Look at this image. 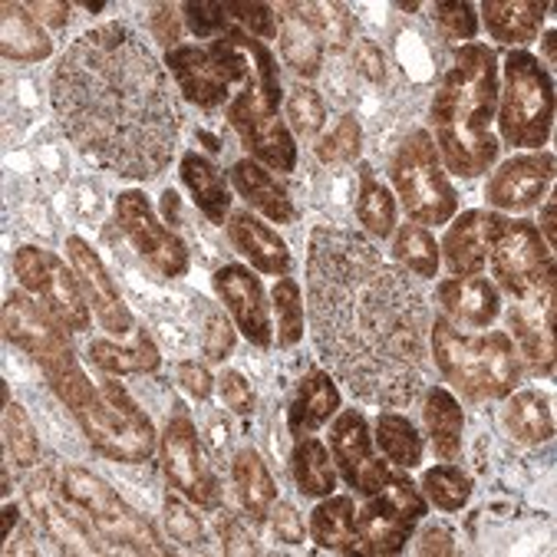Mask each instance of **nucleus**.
Instances as JSON below:
<instances>
[{"label":"nucleus","instance_id":"nucleus-1","mask_svg":"<svg viewBox=\"0 0 557 557\" xmlns=\"http://www.w3.org/2000/svg\"><path fill=\"white\" fill-rule=\"evenodd\" d=\"M307 317L320 360L363 403L403 409L425 389V297L360 232L313 228Z\"/></svg>","mask_w":557,"mask_h":557},{"label":"nucleus","instance_id":"nucleus-2","mask_svg":"<svg viewBox=\"0 0 557 557\" xmlns=\"http://www.w3.org/2000/svg\"><path fill=\"white\" fill-rule=\"evenodd\" d=\"M50 99L70 143L123 178H156L182 136V109L149 44L126 24L79 34L57 60Z\"/></svg>","mask_w":557,"mask_h":557},{"label":"nucleus","instance_id":"nucleus-3","mask_svg":"<svg viewBox=\"0 0 557 557\" xmlns=\"http://www.w3.org/2000/svg\"><path fill=\"white\" fill-rule=\"evenodd\" d=\"M498 113V60L492 47L462 44L453 53L435 96H432V129L435 149L442 152L453 175H485L502 146L492 133Z\"/></svg>","mask_w":557,"mask_h":557},{"label":"nucleus","instance_id":"nucleus-4","mask_svg":"<svg viewBox=\"0 0 557 557\" xmlns=\"http://www.w3.org/2000/svg\"><path fill=\"white\" fill-rule=\"evenodd\" d=\"M432 360L445 383L456 386L466 399L485 403L511 396L521 380V360L508 333H482L466 337L445 317L429 323Z\"/></svg>","mask_w":557,"mask_h":557},{"label":"nucleus","instance_id":"nucleus-5","mask_svg":"<svg viewBox=\"0 0 557 557\" xmlns=\"http://www.w3.org/2000/svg\"><path fill=\"white\" fill-rule=\"evenodd\" d=\"M4 333L11 344H17L37 360L50 389L60 396L66 409L79 412L92 399L96 383H89V376L76 363L66 326L44 304H34L24 294H11L4 300Z\"/></svg>","mask_w":557,"mask_h":557},{"label":"nucleus","instance_id":"nucleus-6","mask_svg":"<svg viewBox=\"0 0 557 557\" xmlns=\"http://www.w3.org/2000/svg\"><path fill=\"white\" fill-rule=\"evenodd\" d=\"M357 492L367 498V508L357 515L363 554H399L429 511L422 492L403 472L386 466V459H376L363 472Z\"/></svg>","mask_w":557,"mask_h":557},{"label":"nucleus","instance_id":"nucleus-7","mask_svg":"<svg viewBox=\"0 0 557 557\" xmlns=\"http://www.w3.org/2000/svg\"><path fill=\"white\" fill-rule=\"evenodd\" d=\"M505 89L498 96V129L511 149H544L554 126V83L537 57L511 50L505 57Z\"/></svg>","mask_w":557,"mask_h":557},{"label":"nucleus","instance_id":"nucleus-8","mask_svg":"<svg viewBox=\"0 0 557 557\" xmlns=\"http://www.w3.org/2000/svg\"><path fill=\"white\" fill-rule=\"evenodd\" d=\"M89 445L113 462L143 466L156 453V425L139 409V403L116 380H102L92 399L76 412Z\"/></svg>","mask_w":557,"mask_h":557},{"label":"nucleus","instance_id":"nucleus-9","mask_svg":"<svg viewBox=\"0 0 557 557\" xmlns=\"http://www.w3.org/2000/svg\"><path fill=\"white\" fill-rule=\"evenodd\" d=\"M57 488L76 508V515L89 524L92 537L113 544L116 550L165 554L156 531L99 475H92V472H86L79 466H63L57 472Z\"/></svg>","mask_w":557,"mask_h":557},{"label":"nucleus","instance_id":"nucleus-10","mask_svg":"<svg viewBox=\"0 0 557 557\" xmlns=\"http://www.w3.org/2000/svg\"><path fill=\"white\" fill-rule=\"evenodd\" d=\"M396 195L412 225H445L459 205L453 182L438 165V149L425 129H416L403 139L389 165Z\"/></svg>","mask_w":557,"mask_h":557},{"label":"nucleus","instance_id":"nucleus-11","mask_svg":"<svg viewBox=\"0 0 557 557\" xmlns=\"http://www.w3.org/2000/svg\"><path fill=\"white\" fill-rule=\"evenodd\" d=\"M165 66L175 76L182 96L188 102L201 106V109L225 106L235 86L245 89L255 79L251 60L228 37H218L205 50L201 47H175V50H165Z\"/></svg>","mask_w":557,"mask_h":557},{"label":"nucleus","instance_id":"nucleus-12","mask_svg":"<svg viewBox=\"0 0 557 557\" xmlns=\"http://www.w3.org/2000/svg\"><path fill=\"white\" fill-rule=\"evenodd\" d=\"M488 264L495 281L515 297L531 300L541 290L554 287V258L544 245L541 232L524 218L495 214L492 242H488Z\"/></svg>","mask_w":557,"mask_h":557},{"label":"nucleus","instance_id":"nucleus-13","mask_svg":"<svg viewBox=\"0 0 557 557\" xmlns=\"http://www.w3.org/2000/svg\"><path fill=\"white\" fill-rule=\"evenodd\" d=\"M281 96H271L258 86V76L228 102V123L242 136L251 159L271 165L274 172L297 169V146L290 129L281 123Z\"/></svg>","mask_w":557,"mask_h":557},{"label":"nucleus","instance_id":"nucleus-14","mask_svg":"<svg viewBox=\"0 0 557 557\" xmlns=\"http://www.w3.org/2000/svg\"><path fill=\"white\" fill-rule=\"evenodd\" d=\"M14 274L66 330L86 333L92 326V307L83 294V284L76 271H70L57 255L40 248H17L14 255Z\"/></svg>","mask_w":557,"mask_h":557},{"label":"nucleus","instance_id":"nucleus-15","mask_svg":"<svg viewBox=\"0 0 557 557\" xmlns=\"http://www.w3.org/2000/svg\"><path fill=\"white\" fill-rule=\"evenodd\" d=\"M159 449H162V469H165L169 485L201 508H218L221 485H218V479L205 459L198 429L182 406L172 409L165 432L159 438Z\"/></svg>","mask_w":557,"mask_h":557},{"label":"nucleus","instance_id":"nucleus-16","mask_svg":"<svg viewBox=\"0 0 557 557\" xmlns=\"http://www.w3.org/2000/svg\"><path fill=\"white\" fill-rule=\"evenodd\" d=\"M116 221L139 251V258L156 268L162 277H185L188 274V248L185 242L156 218L149 198L143 191H123L116 198Z\"/></svg>","mask_w":557,"mask_h":557},{"label":"nucleus","instance_id":"nucleus-17","mask_svg":"<svg viewBox=\"0 0 557 557\" xmlns=\"http://www.w3.org/2000/svg\"><path fill=\"white\" fill-rule=\"evenodd\" d=\"M214 290L221 297V304L228 307V313L235 317L238 330L245 337L268 350L274 344V326H271V310H268V297L261 281L255 277L251 268L245 264H225L214 274Z\"/></svg>","mask_w":557,"mask_h":557},{"label":"nucleus","instance_id":"nucleus-18","mask_svg":"<svg viewBox=\"0 0 557 557\" xmlns=\"http://www.w3.org/2000/svg\"><path fill=\"white\" fill-rule=\"evenodd\" d=\"M66 255H70V264L83 284V294L89 300V307L96 310V320L102 323L106 333H113V337H126L133 330V313L116 287V281L109 277L106 264L99 261V255L76 235L66 238Z\"/></svg>","mask_w":557,"mask_h":557},{"label":"nucleus","instance_id":"nucleus-19","mask_svg":"<svg viewBox=\"0 0 557 557\" xmlns=\"http://www.w3.org/2000/svg\"><path fill=\"white\" fill-rule=\"evenodd\" d=\"M550 182H554V156L550 152L515 156L492 172V178L485 185V201L495 211H528L544 198Z\"/></svg>","mask_w":557,"mask_h":557},{"label":"nucleus","instance_id":"nucleus-20","mask_svg":"<svg viewBox=\"0 0 557 557\" xmlns=\"http://www.w3.org/2000/svg\"><path fill=\"white\" fill-rule=\"evenodd\" d=\"M27 502L44 528V534L50 537V544H57L63 554H96L102 550L99 544H92V531L89 524L76 515V508L60 495L57 482L50 472L30 479L27 485Z\"/></svg>","mask_w":557,"mask_h":557},{"label":"nucleus","instance_id":"nucleus-21","mask_svg":"<svg viewBox=\"0 0 557 557\" xmlns=\"http://www.w3.org/2000/svg\"><path fill=\"white\" fill-rule=\"evenodd\" d=\"M508 330L518 337L528 367L537 376L554 373V287L541 290L531 300H515L508 310Z\"/></svg>","mask_w":557,"mask_h":557},{"label":"nucleus","instance_id":"nucleus-22","mask_svg":"<svg viewBox=\"0 0 557 557\" xmlns=\"http://www.w3.org/2000/svg\"><path fill=\"white\" fill-rule=\"evenodd\" d=\"M498 211H466L456 218V225L445 232L442 242V261L449 264L456 277H475L488 264V242H492V225Z\"/></svg>","mask_w":557,"mask_h":557},{"label":"nucleus","instance_id":"nucleus-23","mask_svg":"<svg viewBox=\"0 0 557 557\" xmlns=\"http://www.w3.org/2000/svg\"><path fill=\"white\" fill-rule=\"evenodd\" d=\"M435 304L445 310V320H456V323L475 326V330L492 326L502 313L498 287L492 281H485L482 274L442 281L435 290Z\"/></svg>","mask_w":557,"mask_h":557},{"label":"nucleus","instance_id":"nucleus-24","mask_svg":"<svg viewBox=\"0 0 557 557\" xmlns=\"http://www.w3.org/2000/svg\"><path fill=\"white\" fill-rule=\"evenodd\" d=\"M228 235H232L235 248L255 264V271L271 274V277L290 274V264H294L290 248L284 245V238L274 228H268L251 211H235L228 218Z\"/></svg>","mask_w":557,"mask_h":557},{"label":"nucleus","instance_id":"nucleus-25","mask_svg":"<svg viewBox=\"0 0 557 557\" xmlns=\"http://www.w3.org/2000/svg\"><path fill=\"white\" fill-rule=\"evenodd\" d=\"M330 456L333 466L341 469L350 488L363 479V472L373 466V435L360 409H344L330 425Z\"/></svg>","mask_w":557,"mask_h":557},{"label":"nucleus","instance_id":"nucleus-26","mask_svg":"<svg viewBox=\"0 0 557 557\" xmlns=\"http://www.w3.org/2000/svg\"><path fill=\"white\" fill-rule=\"evenodd\" d=\"M337 409H341V389H337V383H333V376L323 373V370H310L297 383V393L290 399L287 429H290L294 438H300V435L317 432L320 425H326Z\"/></svg>","mask_w":557,"mask_h":557},{"label":"nucleus","instance_id":"nucleus-27","mask_svg":"<svg viewBox=\"0 0 557 557\" xmlns=\"http://www.w3.org/2000/svg\"><path fill=\"white\" fill-rule=\"evenodd\" d=\"M310 537L317 547L333 554H363V541L357 531V505L350 495H326L310 511Z\"/></svg>","mask_w":557,"mask_h":557},{"label":"nucleus","instance_id":"nucleus-28","mask_svg":"<svg viewBox=\"0 0 557 557\" xmlns=\"http://www.w3.org/2000/svg\"><path fill=\"white\" fill-rule=\"evenodd\" d=\"M425 432L432 438V449L442 462H456L462 453V435H466V412L459 399L445 386H429L422 403Z\"/></svg>","mask_w":557,"mask_h":557},{"label":"nucleus","instance_id":"nucleus-29","mask_svg":"<svg viewBox=\"0 0 557 557\" xmlns=\"http://www.w3.org/2000/svg\"><path fill=\"white\" fill-rule=\"evenodd\" d=\"M232 182L238 188V195L261 214H268L277 225H287V221L297 218L294 211V201H290V191L268 172L261 169L255 159H242L232 165Z\"/></svg>","mask_w":557,"mask_h":557},{"label":"nucleus","instance_id":"nucleus-30","mask_svg":"<svg viewBox=\"0 0 557 557\" xmlns=\"http://www.w3.org/2000/svg\"><path fill=\"white\" fill-rule=\"evenodd\" d=\"M178 175H182L185 188L191 191L198 211L211 221V225H225L228 208H232V191H228L225 175L214 169V162H208L201 152H185L178 162Z\"/></svg>","mask_w":557,"mask_h":557},{"label":"nucleus","instance_id":"nucleus-31","mask_svg":"<svg viewBox=\"0 0 557 557\" xmlns=\"http://www.w3.org/2000/svg\"><path fill=\"white\" fill-rule=\"evenodd\" d=\"M0 50L8 60L40 63L53 53V44L44 34V24L30 17L27 4H4L0 8Z\"/></svg>","mask_w":557,"mask_h":557},{"label":"nucleus","instance_id":"nucleus-32","mask_svg":"<svg viewBox=\"0 0 557 557\" xmlns=\"http://www.w3.org/2000/svg\"><path fill=\"white\" fill-rule=\"evenodd\" d=\"M544 14H547V4H537V0H488L482 8V17H485V27L492 34V40L498 44H531L544 24Z\"/></svg>","mask_w":557,"mask_h":557},{"label":"nucleus","instance_id":"nucleus-33","mask_svg":"<svg viewBox=\"0 0 557 557\" xmlns=\"http://www.w3.org/2000/svg\"><path fill=\"white\" fill-rule=\"evenodd\" d=\"M290 475H294L300 495H307V498H326V495L337 492V469H333V456H330L326 445L320 438H313L310 432L294 442Z\"/></svg>","mask_w":557,"mask_h":557},{"label":"nucleus","instance_id":"nucleus-34","mask_svg":"<svg viewBox=\"0 0 557 557\" xmlns=\"http://www.w3.org/2000/svg\"><path fill=\"white\" fill-rule=\"evenodd\" d=\"M86 357L92 360L96 370L102 373H113V376H129V373H156L162 357L159 347L152 344L149 330L136 333V344L133 347H120V344H109V341H92L86 347Z\"/></svg>","mask_w":557,"mask_h":557},{"label":"nucleus","instance_id":"nucleus-35","mask_svg":"<svg viewBox=\"0 0 557 557\" xmlns=\"http://www.w3.org/2000/svg\"><path fill=\"white\" fill-rule=\"evenodd\" d=\"M232 479H235V492H238V502L242 508L255 518V521H264L271 505L277 502V485L264 466V459L255 453V449H242L235 456V466H232Z\"/></svg>","mask_w":557,"mask_h":557},{"label":"nucleus","instance_id":"nucleus-36","mask_svg":"<svg viewBox=\"0 0 557 557\" xmlns=\"http://www.w3.org/2000/svg\"><path fill=\"white\" fill-rule=\"evenodd\" d=\"M505 429L521 445L547 442L554 435V412H550L547 396H541L537 389L511 393V399L505 406Z\"/></svg>","mask_w":557,"mask_h":557},{"label":"nucleus","instance_id":"nucleus-37","mask_svg":"<svg viewBox=\"0 0 557 557\" xmlns=\"http://www.w3.org/2000/svg\"><path fill=\"white\" fill-rule=\"evenodd\" d=\"M357 218H360V225L376 238H389L396 232V198L389 195V188L376 178V172L370 165H360Z\"/></svg>","mask_w":557,"mask_h":557},{"label":"nucleus","instance_id":"nucleus-38","mask_svg":"<svg viewBox=\"0 0 557 557\" xmlns=\"http://www.w3.org/2000/svg\"><path fill=\"white\" fill-rule=\"evenodd\" d=\"M376 445H380L383 456L396 469H416V466H422V449H425L422 435L399 412H380V419H376Z\"/></svg>","mask_w":557,"mask_h":557},{"label":"nucleus","instance_id":"nucleus-39","mask_svg":"<svg viewBox=\"0 0 557 557\" xmlns=\"http://www.w3.org/2000/svg\"><path fill=\"white\" fill-rule=\"evenodd\" d=\"M284 30H281V53H284V63L297 73V76H317L320 73V63H323V40L313 34L310 24H304L290 4L284 8Z\"/></svg>","mask_w":557,"mask_h":557},{"label":"nucleus","instance_id":"nucleus-40","mask_svg":"<svg viewBox=\"0 0 557 557\" xmlns=\"http://www.w3.org/2000/svg\"><path fill=\"white\" fill-rule=\"evenodd\" d=\"M393 255L406 274H416L422 281H432L438 274L442 251L432 242V235L422 225H412V221L393 232Z\"/></svg>","mask_w":557,"mask_h":557},{"label":"nucleus","instance_id":"nucleus-41","mask_svg":"<svg viewBox=\"0 0 557 557\" xmlns=\"http://www.w3.org/2000/svg\"><path fill=\"white\" fill-rule=\"evenodd\" d=\"M290 11L313 27V34L320 40H326L330 47H350L354 44V34H357V24L350 17V11L344 4H290Z\"/></svg>","mask_w":557,"mask_h":557},{"label":"nucleus","instance_id":"nucleus-42","mask_svg":"<svg viewBox=\"0 0 557 557\" xmlns=\"http://www.w3.org/2000/svg\"><path fill=\"white\" fill-rule=\"evenodd\" d=\"M422 492L442 511H462L472 498V479L462 469L445 462L422 475Z\"/></svg>","mask_w":557,"mask_h":557},{"label":"nucleus","instance_id":"nucleus-43","mask_svg":"<svg viewBox=\"0 0 557 557\" xmlns=\"http://www.w3.org/2000/svg\"><path fill=\"white\" fill-rule=\"evenodd\" d=\"M274 317H277V344L281 347H297L304 337V290L297 281L281 277L271 290Z\"/></svg>","mask_w":557,"mask_h":557},{"label":"nucleus","instance_id":"nucleus-44","mask_svg":"<svg viewBox=\"0 0 557 557\" xmlns=\"http://www.w3.org/2000/svg\"><path fill=\"white\" fill-rule=\"evenodd\" d=\"M4 438H8V449L21 469H34L40 462V438H37V429L21 403L4 406Z\"/></svg>","mask_w":557,"mask_h":557},{"label":"nucleus","instance_id":"nucleus-45","mask_svg":"<svg viewBox=\"0 0 557 557\" xmlns=\"http://www.w3.org/2000/svg\"><path fill=\"white\" fill-rule=\"evenodd\" d=\"M363 149V129L357 116H344L326 139H320L317 156L326 165H341V162H357Z\"/></svg>","mask_w":557,"mask_h":557},{"label":"nucleus","instance_id":"nucleus-46","mask_svg":"<svg viewBox=\"0 0 557 557\" xmlns=\"http://www.w3.org/2000/svg\"><path fill=\"white\" fill-rule=\"evenodd\" d=\"M201 350L211 363L228 360L235 350V326L211 304H201Z\"/></svg>","mask_w":557,"mask_h":557},{"label":"nucleus","instance_id":"nucleus-47","mask_svg":"<svg viewBox=\"0 0 557 557\" xmlns=\"http://www.w3.org/2000/svg\"><path fill=\"white\" fill-rule=\"evenodd\" d=\"M287 120H290L294 133L317 136L326 123V106H323L320 92L310 86H294L287 96Z\"/></svg>","mask_w":557,"mask_h":557},{"label":"nucleus","instance_id":"nucleus-48","mask_svg":"<svg viewBox=\"0 0 557 557\" xmlns=\"http://www.w3.org/2000/svg\"><path fill=\"white\" fill-rule=\"evenodd\" d=\"M162 518H165V528L172 534V541L191 547V550H201L205 547V528H201V518L182 505L175 495H165V505H162Z\"/></svg>","mask_w":557,"mask_h":557},{"label":"nucleus","instance_id":"nucleus-49","mask_svg":"<svg viewBox=\"0 0 557 557\" xmlns=\"http://www.w3.org/2000/svg\"><path fill=\"white\" fill-rule=\"evenodd\" d=\"M432 21L445 30L449 40H475V34H479L475 8L462 4V0H445V4H435Z\"/></svg>","mask_w":557,"mask_h":557},{"label":"nucleus","instance_id":"nucleus-50","mask_svg":"<svg viewBox=\"0 0 557 557\" xmlns=\"http://www.w3.org/2000/svg\"><path fill=\"white\" fill-rule=\"evenodd\" d=\"M188 30L195 37H214V34H225L228 30V8L225 4H185L182 8Z\"/></svg>","mask_w":557,"mask_h":557},{"label":"nucleus","instance_id":"nucleus-51","mask_svg":"<svg viewBox=\"0 0 557 557\" xmlns=\"http://www.w3.org/2000/svg\"><path fill=\"white\" fill-rule=\"evenodd\" d=\"M218 534H221V547H225V554H261V544L248 534L242 518L232 511L218 515Z\"/></svg>","mask_w":557,"mask_h":557},{"label":"nucleus","instance_id":"nucleus-52","mask_svg":"<svg viewBox=\"0 0 557 557\" xmlns=\"http://www.w3.org/2000/svg\"><path fill=\"white\" fill-rule=\"evenodd\" d=\"M232 17H238L255 40H274L277 37V21L268 4H225Z\"/></svg>","mask_w":557,"mask_h":557},{"label":"nucleus","instance_id":"nucleus-53","mask_svg":"<svg viewBox=\"0 0 557 557\" xmlns=\"http://www.w3.org/2000/svg\"><path fill=\"white\" fill-rule=\"evenodd\" d=\"M268 521H271L274 537H277L281 544H304V537H307V524H304V518L297 515V508H294V505H287V502H274V505H271V511H268Z\"/></svg>","mask_w":557,"mask_h":557},{"label":"nucleus","instance_id":"nucleus-54","mask_svg":"<svg viewBox=\"0 0 557 557\" xmlns=\"http://www.w3.org/2000/svg\"><path fill=\"white\" fill-rule=\"evenodd\" d=\"M218 393H221V399H225V406H228L232 412H238V416L255 412V389H251V383H248L242 373H235V370H225V373H221Z\"/></svg>","mask_w":557,"mask_h":557},{"label":"nucleus","instance_id":"nucleus-55","mask_svg":"<svg viewBox=\"0 0 557 557\" xmlns=\"http://www.w3.org/2000/svg\"><path fill=\"white\" fill-rule=\"evenodd\" d=\"M354 63H357V70H360V76H367L370 83H386V76H389V63H386V53H383V47L380 44H373V40H360L357 44V50H354Z\"/></svg>","mask_w":557,"mask_h":557},{"label":"nucleus","instance_id":"nucleus-56","mask_svg":"<svg viewBox=\"0 0 557 557\" xmlns=\"http://www.w3.org/2000/svg\"><path fill=\"white\" fill-rule=\"evenodd\" d=\"M175 376H178V386H182L188 396H195V399H208L211 389H214V380H211L208 367H201V363H195V360H182L178 370H175Z\"/></svg>","mask_w":557,"mask_h":557},{"label":"nucleus","instance_id":"nucleus-57","mask_svg":"<svg viewBox=\"0 0 557 557\" xmlns=\"http://www.w3.org/2000/svg\"><path fill=\"white\" fill-rule=\"evenodd\" d=\"M178 34H182V24H178V14L172 4H156L152 8V37L165 47V50H175L178 47Z\"/></svg>","mask_w":557,"mask_h":557},{"label":"nucleus","instance_id":"nucleus-58","mask_svg":"<svg viewBox=\"0 0 557 557\" xmlns=\"http://www.w3.org/2000/svg\"><path fill=\"white\" fill-rule=\"evenodd\" d=\"M27 11H30L40 24H47V27H53V30L66 27V21L73 17V8H70V4H53V0H37V4H27Z\"/></svg>","mask_w":557,"mask_h":557},{"label":"nucleus","instance_id":"nucleus-59","mask_svg":"<svg viewBox=\"0 0 557 557\" xmlns=\"http://www.w3.org/2000/svg\"><path fill=\"white\" fill-rule=\"evenodd\" d=\"M419 554H456V541H453V534L445 531V528H438V524H429L422 534H419V547H416Z\"/></svg>","mask_w":557,"mask_h":557},{"label":"nucleus","instance_id":"nucleus-60","mask_svg":"<svg viewBox=\"0 0 557 557\" xmlns=\"http://www.w3.org/2000/svg\"><path fill=\"white\" fill-rule=\"evenodd\" d=\"M554 214H557V205H554V198L544 205V211H541V238H544V245L547 248H554V238H557V228H554Z\"/></svg>","mask_w":557,"mask_h":557},{"label":"nucleus","instance_id":"nucleus-61","mask_svg":"<svg viewBox=\"0 0 557 557\" xmlns=\"http://www.w3.org/2000/svg\"><path fill=\"white\" fill-rule=\"evenodd\" d=\"M182 198H178V191L175 188H169L165 195H162V211H165V218H169V225H175V221L182 218V205H178Z\"/></svg>","mask_w":557,"mask_h":557},{"label":"nucleus","instance_id":"nucleus-62","mask_svg":"<svg viewBox=\"0 0 557 557\" xmlns=\"http://www.w3.org/2000/svg\"><path fill=\"white\" fill-rule=\"evenodd\" d=\"M17 521H21V508H17L14 502H8V505H4V541L11 537V531H14Z\"/></svg>","mask_w":557,"mask_h":557},{"label":"nucleus","instance_id":"nucleus-63","mask_svg":"<svg viewBox=\"0 0 557 557\" xmlns=\"http://www.w3.org/2000/svg\"><path fill=\"white\" fill-rule=\"evenodd\" d=\"M544 53H547V63L554 66V30L544 34Z\"/></svg>","mask_w":557,"mask_h":557},{"label":"nucleus","instance_id":"nucleus-64","mask_svg":"<svg viewBox=\"0 0 557 557\" xmlns=\"http://www.w3.org/2000/svg\"><path fill=\"white\" fill-rule=\"evenodd\" d=\"M396 8H399V11H409V14H412V11H419L416 0H412V4H409V0H403V4H396Z\"/></svg>","mask_w":557,"mask_h":557}]
</instances>
